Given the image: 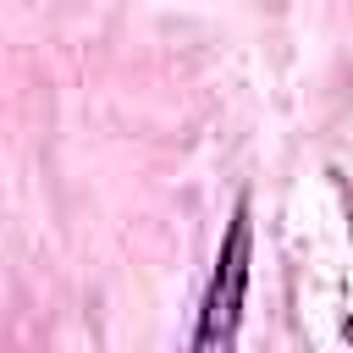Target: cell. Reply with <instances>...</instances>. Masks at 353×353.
<instances>
[{
  "label": "cell",
  "instance_id": "obj_1",
  "mask_svg": "<svg viewBox=\"0 0 353 353\" xmlns=\"http://www.w3.org/2000/svg\"><path fill=\"white\" fill-rule=\"evenodd\" d=\"M248 259H254V221H248V199H237L226 243L215 254L204 303H199V331H193V353H232L237 347V325H243V298H248Z\"/></svg>",
  "mask_w": 353,
  "mask_h": 353
},
{
  "label": "cell",
  "instance_id": "obj_2",
  "mask_svg": "<svg viewBox=\"0 0 353 353\" xmlns=\"http://www.w3.org/2000/svg\"><path fill=\"white\" fill-rule=\"evenodd\" d=\"M342 204H347V226H353V193L347 188H342Z\"/></svg>",
  "mask_w": 353,
  "mask_h": 353
},
{
  "label": "cell",
  "instance_id": "obj_3",
  "mask_svg": "<svg viewBox=\"0 0 353 353\" xmlns=\"http://www.w3.org/2000/svg\"><path fill=\"white\" fill-rule=\"evenodd\" d=\"M347 342H353V320H347Z\"/></svg>",
  "mask_w": 353,
  "mask_h": 353
}]
</instances>
